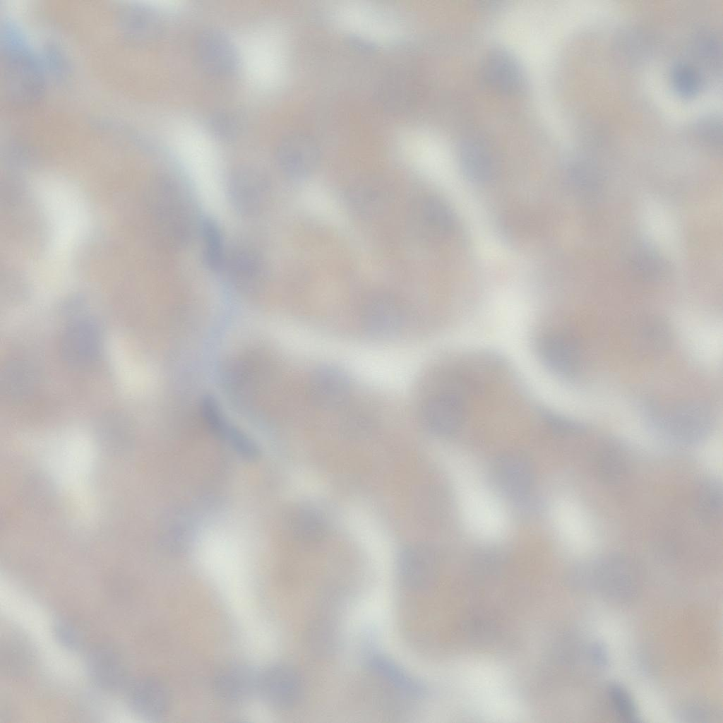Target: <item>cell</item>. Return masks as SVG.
<instances>
[{
    "mask_svg": "<svg viewBox=\"0 0 723 723\" xmlns=\"http://www.w3.org/2000/svg\"><path fill=\"white\" fill-rule=\"evenodd\" d=\"M701 492L700 498V508L705 516L711 517L717 515L719 508L721 507L722 493L720 489L715 484L706 485Z\"/></svg>",
    "mask_w": 723,
    "mask_h": 723,
    "instance_id": "cell-32",
    "label": "cell"
},
{
    "mask_svg": "<svg viewBox=\"0 0 723 723\" xmlns=\"http://www.w3.org/2000/svg\"><path fill=\"white\" fill-rule=\"evenodd\" d=\"M258 673L244 662H232L222 666L213 679V690L217 698L229 705H239L258 694Z\"/></svg>",
    "mask_w": 723,
    "mask_h": 723,
    "instance_id": "cell-9",
    "label": "cell"
},
{
    "mask_svg": "<svg viewBox=\"0 0 723 723\" xmlns=\"http://www.w3.org/2000/svg\"><path fill=\"white\" fill-rule=\"evenodd\" d=\"M460 160L466 174L476 181L491 177L492 160L486 148L479 141L467 139L459 150Z\"/></svg>",
    "mask_w": 723,
    "mask_h": 723,
    "instance_id": "cell-22",
    "label": "cell"
},
{
    "mask_svg": "<svg viewBox=\"0 0 723 723\" xmlns=\"http://www.w3.org/2000/svg\"><path fill=\"white\" fill-rule=\"evenodd\" d=\"M302 691L299 673L288 664H273L260 673L258 694L273 709L292 708L301 699Z\"/></svg>",
    "mask_w": 723,
    "mask_h": 723,
    "instance_id": "cell-5",
    "label": "cell"
},
{
    "mask_svg": "<svg viewBox=\"0 0 723 723\" xmlns=\"http://www.w3.org/2000/svg\"><path fill=\"white\" fill-rule=\"evenodd\" d=\"M539 355L545 366L561 376H573L580 366L579 345L573 337L564 333L544 337L539 345Z\"/></svg>",
    "mask_w": 723,
    "mask_h": 723,
    "instance_id": "cell-15",
    "label": "cell"
},
{
    "mask_svg": "<svg viewBox=\"0 0 723 723\" xmlns=\"http://www.w3.org/2000/svg\"><path fill=\"white\" fill-rule=\"evenodd\" d=\"M462 400L451 393L434 395L424 403L422 414L424 420L434 430L447 431L458 424L464 414Z\"/></svg>",
    "mask_w": 723,
    "mask_h": 723,
    "instance_id": "cell-18",
    "label": "cell"
},
{
    "mask_svg": "<svg viewBox=\"0 0 723 723\" xmlns=\"http://www.w3.org/2000/svg\"><path fill=\"white\" fill-rule=\"evenodd\" d=\"M201 234L203 244V259L206 266L213 272L222 271L227 253L219 225L213 219L205 217L201 223Z\"/></svg>",
    "mask_w": 723,
    "mask_h": 723,
    "instance_id": "cell-23",
    "label": "cell"
},
{
    "mask_svg": "<svg viewBox=\"0 0 723 723\" xmlns=\"http://www.w3.org/2000/svg\"><path fill=\"white\" fill-rule=\"evenodd\" d=\"M330 11L333 21L343 32L376 45L395 44L405 32L404 23L397 13L372 2L337 1Z\"/></svg>",
    "mask_w": 723,
    "mask_h": 723,
    "instance_id": "cell-2",
    "label": "cell"
},
{
    "mask_svg": "<svg viewBox=\"0 0 723 723\" xmlns=\"http://www.w3.org/2000/svg\"><path fill=\"white\" fill-rule=\"evenodd\" d=\"M594 657L599 664H604L606 661L604 650L602 647H597L594 652Z\"/></svg>",
    "mask_w": 723,
    "mask_h": 723,
    "instance_id": "cell-33",
    "label": "cell"
},
{
    "mask_svg": "<svg viewBox=\"0 0 723 723\" xmlns=\"http://www.w3.org/2000/svg\"><path fill=\"white\" fill-rule=\"evenodd\" d=\"M655 424L672 437L682 441H695L704 437L712 424L711 409L700 401H683L654 410Z\"/></svg>",
    "mask_w": 723,
    "mask_h": 723,
    "instance_id": "cell-3",
    "label": "cell"
},
{
    "mask_svg": "<svg viewBox=\"0 0 723 723\" xmlns=\"http://www.w3.org/2000/svg\"><path fill=\"white\" fill-rule=\"evenodd\" d=\"M223 270L240 284L255 283L263 278L265 271L260 254L248 246H237L227 253Z\"/></svg>",
    "mask_w": 723,
    "mask_h": 723,
    "instance_id": "cell-20",
    "label": "cell"
},
{
    "mask_svg": "<svg viewBox=\"0 0 723 723\" xmlns=\"http://www.w3.org/2000/svg\"><path fill=\"white\" fill-rule=\"evenodd\" d=\"M599 472L605 481L613 482L624 472L625 463L621 453L614 449L606 450L598 459Z\"/></svg>",
    "mask_w": 723,
    "mask_h": 723,
    "instance_id": "cell-28",
    "label": "cell"
},
{
    "mask_svg": "<svg viewBox=\"0 0 723 723\" xmlns=\"http://www.w3.org/2000/svg\"><path fill=\"white\" fill-rule=\"evenodd\" d=\"M609 696L619 717L625 722H638L635 707L625 688L619 684H612L609 688Z\"/></svg>",
    "mask_w": 723,
    "mask_h": 723,
    "instance_id": "cell-27",
    "label": "cell"
},
{
    "mask_svg": "<svg viewBox=\"0 0 723 723\" xmlns=\"http://www.w3.org/2000/svg\"><path fill=\"white\" fill-rule=\"evenodd\" d=\"M203 419L210 430L224 438L230 424L227 422L217 400L211 395H204L200 403Z\"/></svg>",
    "mask_w": 723,
    "mask_h": 723,
    "instance_id": "cell-25",
    "label": "cell"
},
{
    "mask_svg": "<svg viewBox=\"0 0 723 723\" xmlns=\"http://www.w3.org/2000/svg\"><path fill=\"white\" fill-rule=\"evenodd\" d=\"M224 439H226L232 448L243 458L254 460L259 454L255 443L243 431L230 425Z\"/></svg>",
    "mask_w": 723,
    "mask_h": 723,
    "instance_id": "cell-30",
    "label": "cell"
},
{
    "mask_svg": "<svg viewBox=\"0 0 723 723\" xmlns=\"http://www.w3.org/2000/svg\"><path fill=\"white\" fill-rule=\"evenodd\" d=\"M373 183H364L359 186L357 190H354L353 198L354 201H357L358 203L361 204V207L365 209L368 207V210L375 209L378 203H381L383 192L379 188Z\"/></svg>",
    "mask_w": 723,
    "mask_h": 723,
    "instance_id": "cell-31",
    "label": "cell"
},
{
    "mask_svg": "<svg viewBox=\"0 0 723 723\" xmlns=\"http://www.w3.org/2000/svg\"><path fill=\"white\" fill-rule=\"evenodd\" d=\"M53 633L56 641L65 649L76 652L83 645V638L78 629L63 619L56 620L53 626Z\"/></svg>",
    "mask_w": 723,
    "mask_h": 723,
    "instance_id": "cell-29",
    "label": "cell"
},
{
    "mask_svg": "<svg viewBox=\"0 0 723 723\" xmlns=\"http://www.w3.org/2000/svg\"><path fill=\"white\" fill-rule=\"evenodd\" d=\"M126 690L130 709L145 719H160L169 707V693L164 683L155 678L139 679L130 683Z\"/></svg>",
    "mask_w": 723,
    "mask_h": 723,
    "instance_id": "cell-11",
    "label": "cell"
},
{
    "mask_svg": "<svg viewBox=\"0 0 723 723\" xmlns=\"http://www.w3.org/2000/svg\"><path fill=\"white\" fill-rule=\"evenodd\" d=\"M162 189L166 229L175 246H184L191 239L196 227L191 205L177 183L165 181Z\"/></svg>",
    "mask_w": 723,
    "mask_h": 723,
    "instance_id": "cell-10",
    "label": "cell"
},
{
    "mask_svg": "<svg viewBox=\"0 0 723 723\" xmlns=\"http://www.w3.org/2000/svg\"><path fill=\"white\" fill-rule=\"evenodd\" d=\"M416 231L421 234H436L448 231L453 225V216L446 205L431 197L414 201L409 220Z\"/></svg>",
    "mask_w": 723,
    "mask_h": 723,
    "instance_id": "cell-16",
    "label": "cell"
},
{
    "mask_svg": "<svg viewBox=\"0 0 723 723\" xmlns=\"http://www.w3.org/2000/svg\"><path fill=\"white\" fill-rule=\"evenodd\" d=\"M362 322L374 336L386 337L397 333L402 321V310L393 296L378 293L367 299L362 310Z\"/></svg>",
    "mask_w": 723,
    "mask_h": 723,
    "instance_id": "cell-14",
    "label": "cell"
},
{
    "mask_svg": "<svg viewBox=\"0 0 723 723\" xmlns=\"http://www.w3.org/2000/svg\"><path fill=\"white\" fill-rule=\"evenodd\" d=\"M446 462L459 516L467 533L484 542L503 539L509 527L508 512L477 463L465 452L455 450L448 453Z\"/></svg>",
    "mask_w": 723,
    "mask_h": 723,
    "instance_id": "cell-1",
    "label": "cell"
},
{
    "mask_svg": "<svg viewBox=\"0 0 723 723\" xmlns=\"http://www.w3.org/2000/svg\"><path fill=\"white\" fill-rule=\"evenodd\" d=\"M367 665L371 672L402 694L416 696L420 693L417 682L393 660L381 655H372Z\"/></svg>",
    "mask_w": 723,
    "mask_h": 723,
    "instance_id": "cell-21",
    "label": "cell"
},
{
    "mask_svg": "<svg viewBox=\"0 0 723 723\" xmlns=\"http://www.w3.org/2000/svg\"><path fill=\"white\" fill-rule=\"evenodd\" d=\"M208 126L211 133L222 141H229L236 137L239 131V123L232 113L220 110L209 118Z\"/></svg>",
    "mask_w": 723,
    "mask_h": 723,
    "instance_id": "cell-26",
    "label": "cell"
},
{
    "mask_svg": "<svg viewBox=\"0 0 723 723\" xmlns=\"http://www.w3.org/2000/svg\"><path fill=\"white\" fill-rule=\"evenodd\" d=\"M86 667L92 682L103 690L119 691L126 689L130 683L122 659L108 647H96L90 651Z\"/></svg>",
    "mask_w": 723,
    "mask_h": 723,
    "instance_id": "cell-13",
    "label": "cell"
},
{
    "mask_svg": "<svg viewBox=\"0 0 723 723\" xmlns=\"http://www.w3.org/2000/svg\"><path fill=\"white\" fill-rule=\"evenodd\" d=\"M309 393L313 404L323 409L342 405L350 392V381L340 369L325 365L316 368L309 383Z\"/></svg>",
    "mask_w": 723,
    "mask_h": 723,
    "instance_id": "cell-12",
    "label": "cell"
},
{
    "mask_svg": "<svg viewBox=\"0 0 723 723\" xmlns=\"http://www.w3.org/2000/svg\"><path fill=\"white\" fill-rule=\"evenodd\" d=\"M276 158L281 169L292 178L307 177L316 167L313 150L298 138H288L281 141L277 148Z\"/></svg>",
    "mask_w": 723,
    "mask_h": 723,
    "instance_id": "cell-19",
    "label": "cell"
},
{
    "mask_svg": "<svg viewBox=\"0 0 723 723\" xmlns=\"http://www.w3.org/2000/svg\"><path fill=\"white\" fill-rule=\"evenodd\" d=\"M195 56L199 66L213 76L231 74L239 64V54L233 42L216 28H207L200 32L195 42Z\"/></svg>",
    "mask_w": 723,
    "mask_h": 723,
    "instance_id": "cell-6",
    "label": "cell"
},
{
    "mask_svg": "<svg viewBox=\"0 0 723 723\" xmlns=\"http://www.w3.org/2000/svg\"><path fill=\"white\" fill-rule=\"evenodd\" d=\"M101 337L97 325L90 319H78L64 331L60 352L63 359L73 367H84L92 363L100 350Z\"/></svg>",
    "mask_w": 723,
    "mask_h": 723,
    "instance_id": "cell-8",
    "label": "cell"
},
{
    "mask_svg": "<svg viewBox=\"0 0 723 723\" xmlns=\"http://www.w3.org/2000/svg\"><path fill=\"white\" fill-rule=\"evenodd\" d=\"M484 83L489 89L506 95H516L525 90L526 76L517 58L503 47H494L481 66Z\"/></svg>",
    "mask_w": 723,
    "mask_h": 723,
    "instance_id": "cell-7",
    "label": "cell"
},
{
    "mask_svg": "<svg viewBox=\"0 0 723 723\" xmlns=\"http://www.w3.org/2000/svg\"><path fill=\"white\" fill-rule=\"evenodd\" d=\"M227 185L231 205L244 216L258 214L270 199L269 179L255 167L244 165L234 169L227 179Z\"/></svg>",
    "mask_w": 723,
    "mask_h": 723,
    "instance_id": "cell-4",
    "label": "cell"
},
{
    "mask_svg": "<svg viewBox=\"0 0 723 723\" xmlns=\"http://www.w3.org/2000/svg\"><path fill=\"white\" fill-rule=\"evenodd\" d=\"M673 89L682 97H693L699 90L700 77L693 66L686 64L676 65L671 73Z\"/></svg>",
    "mask_w": 723,
    "mask_h": 723,
    "instance_id": "cell-24",
    "label": "cell"
},
{
    "mask_svg": "<svg viewBox=\"0 0 723 723\" xmlns=\"http://www.w3.org/2000/svg\"><path fill=\"white\" fill-rule=\"evenodd\" d=\"M37 378L36 369L28 361L10 360L1 369V393L10 400H23L35 390Z\"/></svg>",
    "mask_w": 723,
    "mask_h": 723,
    "instance_id": "cell-17",
    "label": "cell"
}]
</instances>
